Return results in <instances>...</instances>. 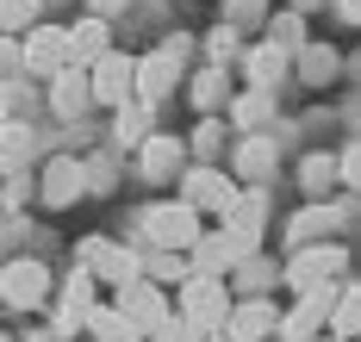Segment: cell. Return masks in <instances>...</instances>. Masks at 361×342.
I'll return each mask as SVG.
<instances>
[{"label": "cell", "instance_id": "cell-1", "mask_svg": "<svg viewBox=\"0 0 361 342\" xmlns=\"http://www.w3.org/2000/svg\"><path fill=\"white\" fill-rule=\"evenodd\" d=\"M187 56H193V38H162L149 56H137V87H131V100H144V106H162L169 94L180 87L187 75Z\"/></svg>", "mask_w": 361, "mask_h": 342}, {"label": "cell", "instance_id": "cell-2", "mask_svg": "<svg viewBox=\"0 0 361 342\" xmlns=\"http://www.w3.org/2000/svg\"><path fill=\"white\" fill-rule=\"evenodd\" d=\"M200 230H206V218H200L187 199H162V205L137 212V236H144V249H175V255H187V249L200 243Z\"/></svg>", "mask_w": 361, "mask_h": 342}, {"label": "cell", "instance_id": "cell-3", "mask_svg": "<svg viewBox=\"0 0 361 342\" xmlns=\"http://www.w3.org/2000/svg\"><path fill=\"white\" fill-rule=\"evenodd\" d=\"M224 311H231V286H224L218 274H187V280L175 286V317L193 324L200 336L224 330Z\"/></svg>", "mask_w": 361, "mask_h": 342}, {"label": "cell", "instance_id": "cell-4", "mask_svg": "<svg viewBox=\"0 0 361 342\" xmlns=\"http://www.w3.org/2000/svg\"><path fill=\"white\" fill-rule=\"evenodd\" d=\"M349 274V249L343 243H305V249H293L287 267H281V280L293 286V299L299 293H318V286H336Z\"/></svg>", "mask_w": 361, "mask_h": 342}, {"label": "cell", "instance_id": "cell-5", "mask_svg": "<svg viewBox=\"0 0 361 342\" xmlns=\"http://www.w3.org/2000/svg\"><path fill=\"white\" fill-rule=\"evenodd\" d=\"M81 267L94 274V286H131L137 274H144V255L131 249V243H112V236H87L81 243Z\"/></svg>", "mask_w": 361, "mask_h": 342}, {"label": "cell", "instance_id": "cell-6", "mask_svg": "<svg viewBox=\"0 0 361 342\" xmlns=\"http://www.w3.org/2000/svg\"><path fill=\"white\" fill-rule=\"evenodd\" d=\"M255 249H262V243H250V236H237V230H224V224H206V230H200V243L187 249V267H193V274H218V280H224L237 262H250Z\"/></svg>", "mask_w": 361, "mask_h": 342}, {"label": "cell", "instance_id": "cell-7", "mask_svg": "<svg viewBox=\"0 0 361 342\" xmlns=\"http://www.w3.org/2000/svg\"><path fill=\"white\" fill-rule=\"evenodd\" d=\"M180 199H187L200 218H206V212L218 218V212L237 199V181H231L218 162H187V168H180Z\"/></svg>", "mask_w": 361, "mask_h": 342}, {"label": "cell", "instance_id": "cell-8", "mask_svg": "<svg viewBox=\"0 0 361 342\" xmlns=\"http://www.w3.org/2000/svg\"><path fill=\"white\" fill-rule=\"evenodd\" d=\"M274 168H281V144H274L268 131H243L237 150H231V181H237V187H268Z\"/></svg>", "mask_w": 361, "mask_h": 342}, {"label": "cell", "instance_id": "cell-9", "mask_svg": "<svg viewBox=\"0 0 361 342\" xmlns=\"http://www.w3.org/2000/svg\"><path fill=\"white\" fill-rule=\"evenodd\" d=\"M63 63H69V25H44V19H37L32 32L19 38V69L37 75V81H50Z\"/></svg>", "mask_w": 361, "mask_h": 342}, {"label": "cell", "instance_id": "cell-10", "mask_svg": "<svg viewBox=\"0 0 361 342\" xmlns=\"http://www.w3.org/2000/svg\"><path fill=\"white\" fill-rule=\"evenodd\" d=\"M44 299H50V267L44 262L19 255V262L0 267V305H6V311H37Z\"/></svg>", "mask_w": 361, "mask_h": 342}, {"label": "cell", "instance_id": "cell-11", "mask_svg": "<svg viewBox=\"0 0 361 342\" xmlns=\"http://www.w3.org/2000/svg\"><path fill=\"white\" fill-rule=\"evenodd\" d=\"M87 87H94V106H125L131 100V87H137V56H125V50H106L100 63H87Z\"/></svg>", "mask_w": 361, "mask_h": 342}, {"label": "cell", "instance_id": "cell-12", "mask_svg": "<svg viewBox=\"0 0 361 342\" xmlns=\"http://www.w3.org/2000/svg\"><path fill=\"white\" fill-rule=\"evenodd\" d=\"M343 286V280H336ZM336 286H318V293H299V299L281 311V324H274V336L281 342H312L324 336V317H330V299H336Z\"/></svg>", "mask_w": 361, "mask_h": 342}, {"label": "cell", "instance_id": "cell-13", "mask_svg": "<svg viewBox=\"0 0 361 342\" xmlns=\"http://www.w3.org/2000/svg\"><path fill=\"white\" fill-rule=\"evenodd\" d=\"M237 75H243V87H268V94H281V81L293 75V50H281V44H250V50H237Z\"/></svg>", "mask_w": 361, "mask_h": 342}, {"label": "cell", "instance_id": "cell-14", "mask_svg": "<svg viewBox=\"0 0 361 342\" xmlns=\"http://www.w3.org/2000/svg\"><path fill=\"white\" fill-rule=\"evenodd\" d=\"M118 311H125V317H131V324H137V330H156V324H169V317H175V305H169V293H162V286H156V280H144V274H137V280H131V286H118Z\"/></svg>", "mask_w": 361, "mask_h": 342}, {"label": "cell", "instance_id": "cell-15", "mask_svg": "<svg viewBox=\"0 0 361 342\" xmlns=\"http://www.w3.org/2000/svg\"><path fill=\"white\" fill-rule=\"evenodd\" d=\"M180 168H187V144H180V137H169V131H149L144 144H137V175H144L149 187L180 181Z\"/></svg>", "mask_w": 361, "mask_h": 342}, {"label": "cell", "instance_id": "cell-16", "mask_svg": "<svg viewBox=\"0 0 361 342\" xmlns=\"http://www.w3.org/2000/svg\"><path fill=\"white\" fill-rule=\"evenodd\" d=\"M274 324H281L274 299H231V311H224V342H268Z\"/></svg>", "mask_w": 361, "mask_h": 342}, {"label": "cell", "instance_id": "cell-17", "mask_svg": "<svg viewBox=\"0 0 361 342\" xmlns=\"http://www.w3.org/2000/svg\"><path fill=\"white\" fill-rule=\"evenodd\" d=\"M87 317H94V274L87 267H75L69 280H63V299H56V336H81L87 330Z\"/></svg>", "mask_w": 361, "mask_h": 342}, {"label": "cell", "instance_id": "cell-18", "mask_svg": "<svg viewBox=\"0 0 361 342\" xmlns=\"http://www.w3.org/2000/svg\"><path fill=\"white\" fill-rule=\"evenodd\" d=\"M81 193H87V175H81V162H75V156L44 162V181H37V199H44V205H56V212H63V205H75Z\"/></svg>", "mask_w": 361, "mask_h": 342}, {"label": "cell", "instance_id": "cell-19", "mask_svg": "<svg viewBox=\"0 0 361 342\" xmlns=\"http://www.w3.org/2000/svg\"><path fill=\"white\" fill-rule=\"evenodd\" d=\"M87 106H94V87H87V69H75V63H63V69H56V75H50V113L56 118H81L87 113Z\"/></svg>", "mask_w": 361, "mask_h": 342}, {"label": "cell", "instance_id": "cell-20", "mask_svg": "<svg viewBox=\"0 0 361 342\" xmlns=\"http://www.w3.org/2000/svg\"><path fill=\"white\" fill-rule=\"evenodd\" d=\"M218 224L237 230V236H250V243H262V224H268V187H237V199L218 212Z\"/></svg>", "mask_w": 361, "mask_h": 342}, {"label": "cell", "instance_id": "cell-21", "mask_svg": "<svg viewBox=\"0 0 361 342\" xmlns=\"http://www.w3.org/2000/svg\"><path fill=\"white\" fill-rule=\"evenodd\" d=\"M231 69H218V63H206V69H193L187 75V100H193V113L200 118H212V113H224L231 106Z\"/></svg>", "mask_w": 361, "mask_h": 342}, {"label": "cell", "instance_id": "cell-22", "mask_svg": "<svg viewBox=\"0 0 361 342\" xmlns=\"http://www.w3.org/2000/svg\"><path fill=\"white\" fill-rule=\"evenodd\" d=\"M336 224H343V205H330V199H312V205H299V212H293L287 243H293V249H305V243H324Z\"/></svg>", "mask_w": 361, "mask_h": 342}, {"label": "cell", "instance_id": "cell-23", "mask_svg": "<svg viewBox=\"0 0 361 342\" xmlns=\"http://www.w3.org/2000/svg\"><path fill=\"white\" fill-rule=\"evenodd\" d=\"M224 113H231V125H237V131H268V125H274V113H281V100H274L268 87H237Z\"/></svg>", "mask_w": 361, "mask_h": 342}, {"label": "cell", "instance_id": "cell-24", "mask_svg": "<svg viewBox=\"0 0 361 342\" xmlns=\"http://www.w3.org/2000/svg\"><path fill=\"white\" fill-rule=\"evenodd\" d=\"M324 336H336V342H361V280H343V286H336L330 317H324Z\"/></svg>", "mask_w": 361, "mask_h": 342}, {"label": "cell", "instance_id": "cell-25", "mask_svg": "<svg viewBox=\"0 0 361 342\" xmlns=\"http://www.w3.org/2000/svg\"><path fill=\"white\" fill-rule=\"evenodd\" d=\"M336 75H343V56H336L330 44H299V50H293V81H305V87H330Z\"/></svg>", "mask_w": 361, "mask_h": 342}, {"label": "cell", "instance_id": "cell-26", "mask_svg": "<svg viewBox=\"0 0 361 342\" xmlns=\"http://www.w3.org/2000/svg\"><path fill=\"white\" fill-rule=\"evenodd\" d=\"M106 50H112V25H106V19H94V13H87L81 25H69V63H75V69L100 63Z\"/></svg>", "mask_w": 361, "mask_h": 342}, {"label": "cell", "instance_id": "cell-27", "mask_svg": "<svg viewBox=\"0 0 361 342\" xmlns=\"http://www.w3.org/2000/svg\"><path fill=\"white\" fill-rule=\"evenodd\" d=\"M274 280H281V267L268 262L262 249H255L250 262H237V267H231V274H224V286H237L243 299H268V286H274Z\"/></svg>", "mask_w": 361, "mask_h": 342}, {"label": "cell", "instance_id": "cell-28", "mask_svg": "<svg viewBox=\"0 0 361 342\" xmlns=\"http://www.w3.org/2000/svg\"><path fill=\"white\" fill-rule=\"evenodd\" d=\"M112 144H125V150H137L149 137V118H156V106H144V100H125V106H112Z\"/></svg>", "mask_w": 361, "mask_h": 342}, {"label": "cell", "instance_id": "cell-29", "mask_svg": "<svg viewBox=\"0 0 361 342\" xmlns=\"http://www.w3.org/2000/svg\"><path fill=\"white\" fill-rule=\"evenodd\" d=\"M87 330H94V342H144V330H137V324H131L118 305H94Z\"/></svg>", "mask_w": 361, "mask_h": 342}, {"label": "cell", "instance_id": "cell-30", "mask_svg": "<svg viewBox=\"0 0 361 342\" xmlns=\"http://www.w3.org/2000/svg\"><path fill=\"white\" fill-rule=\"evenodd\" d=\"M299 187H305V199H324V193L336 187V156H330V150H312L305 162H299Z\"/></svg>", "mask_w": 361, "mask_h": 342}, {"label": "cell", "instance_id": "cell-31", "mask_svg": "<svg viewBox=\"0 0 361 342\" xmlns=\"http://www.w3.org/2000/svg\"><path fill=\"white\" fill-rule=\"evenodd\" d=\"M144 255V280H156V286H180L193 267H187V255H175V249H137Z\"/></svg>", "mask_w": 361, "mask_h": 342}, {"label": "cell", "instance_id": "cell-32", "mask_svg": "<svg viewBox=\"0 0 361 342\" xmlns=\"http://www.w3.org/2000/svg\"><path fill=\"white\" fill-rule=\"evenodd\" d=\"M44 19V0H0V38H25Z\"/></svg>", "mask_w": 361, "mask_h": 342}, {"label": "cell", "instance_id": "cell-33", "mask_svg": "<svg viewBox=\"0 0 361 342\" xmlns=\"http://www.w3.org/2000/svg\"><path fill=\"white\" fill-rule=\"evenodd\" d=\"M187 156H193V162H218V156H224V118H200V125H193V137H187Z\"/></svg>", "mask_w": 361, "mask_h": 342}, {"label": "cell", "instance_id": "cell-34", "mask_svg": "<svg viewBox=\"0 0 361 342\" xmlns=\"http://www.w3.org/2000/svg\"><path fill=\"white\" fill-rule=\"evenodd\" d=\"M268 44H281V50H299L305 38V13H293V6H281V13H268Z\"/></svg>", "mask_w": 361, "mask_h": 342}, {"label": "cell", "instance_id": "cell-35", "mask_svg": "<svg viewBox=\"0 0 361 342\" xmlns=\"http://www.w3.org/2000/svg\"><path fill=\"white\" fill-rule=\"evenodd\" d=\"M25 156H32V125L6 118V125H0V162H6V168H19Z\"/></svg>", "mask_w": 361, "mask_h": 342}, {"label": "cell", "instance_id": "cell-36", "mask_svg": "<svg viewBox=\"0 0 361 342\" xmlns=\"http://www.w3.org/2000/svg\"><path fill=\"white\" fill-rule=\"evenodd\" d=\"M224 25H237V32L268 25V0H224Z\"/></svg>", "mask_w": 361, "mask_h": 342}, {"label": "cell", "instance_id": "cell-37", "mask_svg": "<svg viewBox=\"0 0 361 342\" xmlns=\"http://www.w3.org/2000/svg\"><path fill=\"white\" fill-rule=\"evenodd\" d=\"M237 38H243L237 25H212V38H206V63H218V69H224V63H231V56L243 50Z\"/></svg>", "mask_w": 361, "mask_h": 342}, {"label": "cell", "instance_id": "cell-38", "mask_svg": "<svg viewBox=\"0 0 361 342\" xmlns=\"http://www.w3.org/2000/svg\"><path fill=\"white\" fill-rule=\"evenodd\" d=\"M144 342H206V336H200L193 324H180V317H169V324H156V330H149Z\"/></svg>", "mask_w": 361, "mask_h": 342}, {"label": "cell", "instance_id": "cell-39", "mask_svg": "<svg viewBox=\"0 0 361 342\" xmlns=\"http://www.w3.org/2000/svg\"><path fill=\"white\" fill-rule=\"evenodd\" d=\"M81 175H87V193H112V181H118V175H112V162H106V156H94V162H81Z\"/></svg>", "mask_w": 361, "mask_h": 342}, {"label": "cell", "instance_id": "cell-40", "mask_svg": "<svg viewBox=\"0 0 361 342\" xmlns=\"http://www.w3.org/2000/svg\"><path fill=\"white\" fill-rule=\"evenodd\" d=\"M336 181H343V187H355V193H361V144H349V150L336 156Z\"/></svg>", "mask_w": 361, "mask_h": 342}, {"label": "cell", "instance_id": "cell-41", "mask_svg": "<svg viewBox=\"0 0 361 342\" xmlns=\"http://www.w3.org/2000/svg\"><path fill=\"white\" fill-rule=\"evenodd\" d=\"M125 6H131V0H87V13H94V19H118Z\"/></svg>", "mask_w": 361, "mask_h": 342}, {"label": "cell", "instance_id": "cell-42", "mask_svg": "<svg viewBox=\"0 0 361 342\" xmlns=\"http://www.w3.org/2000/svg\"><path fill=\"white\" fill-rule=\"evenodd\" d=\"M6 69H19V38H0V81H6Z\"/></svg>", "mask_w": 361, "mask_h": 342}, {"label": "cell", "instance_id": "cell-43", "mask_svg": "<svg viewBox=\"0 0 361 342\" xmlns=\"http://www.w3.org/2000/svg\"><path fill=\"white\" fill-rule=\"evenodd\" d=\"M330 6H336V19H343V25H361V0H330Z\"/></svg>", "mask_w": 361, "mask_h": 342}, {"label": "cell", "instance_id": "cell-44", "mask_svg": "<svg viewBox=\"0 0 361 342\" xmlns=\"http://www.w3.org/2000/svg\"><path fill=\"white\" fill-rule=\"evenodd\" d=\"M293 13H318V6H330V0H287Z\"/></svg>", "mask_w": 361, "mask_h": 342}, {"label": "cell", "instance_id": "cell-45", "mask_svg": "<svg viewBox=\"0 0 361 342\" xmlns=\"http://www.w3.org/2000/svg\"><path fill=\"white\" fill-rule=\"evenodd\" d=\"M13 118V94H6V81H0V125Z\"/></svg>", "mask_w": 361, "mask_h": 342}, {"label": "cell", "instance_id": "cell-46", "mask_svg": "<svg viewBox=\"0 0 361 342\" xmlns=\"http://www.w3.org/2000/svg\"><path fill=\"white\" fill-rule=\"evenodd\" d=\"M32 342H69V336H56V330H37V336Z\"/></svg>", "mask_w": 361, "mask_h": 342}, {"label": "cell", "instance_id": "cell-47", "mask_svg": "<svg viewBox=\"0 0 361 342\" xmlns=\"http://www.w3.org/2000/svg\"><path fill=\"white\" fill-rule=\"evenodd\" d=\"M343 69H355V81H361V56H355V63H343Z\"/></svg>", "mask_w": 361, "mask_h": 342}, {"label": "cell", "instance_id": "cell-48", "mask_svg": "<svg viewBox=\"0 0 361 342\" xmlns=\"http://www.w3.org/2000/svg\"><path fill=\"white\" fill-rule=\"evenodd\" d=\"M0 342H13V336H0Z\"/></svg>", "mask_w": 361, "mask_h": 342}, {"label": "cell", "instance_id": "cell-49", "mask_svg": "<svg viewBox=\"0 0 361 342\" xmlns=\"http://www.w3.org/2000/svg\"><path fill=\"white\" fill-rule=\"evenodd\" d=\"M355 125H361V113H355Z\"/></svg>", "mask_w": 361, "mask_h": 342}]
</instances>
